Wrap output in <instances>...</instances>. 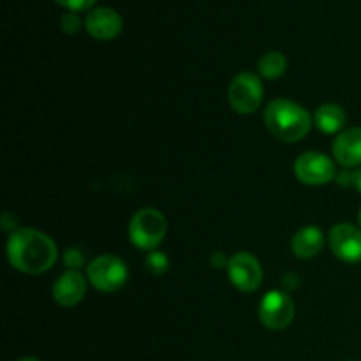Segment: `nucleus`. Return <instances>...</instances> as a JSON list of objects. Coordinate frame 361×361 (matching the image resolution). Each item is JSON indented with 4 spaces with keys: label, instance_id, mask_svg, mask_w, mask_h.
Listing matches in <instances>:
<instances>
[{
    "label": "nucleus",
    "instance_id": "23",
    "mask_svg": "<svg viewBox=\"0 0 361 361\" xmlns=\"http://www.w3.org/2000/svg\"><path fill=\"white\" fill-rule=\"evenodd\" d=\"M358 222H360V226H361V210H360V214H358Z\"/></svg>",
    "mask_w": 361,
    "mask_h": 361
},
{
    "label": "nucleus",
    "instance_id": "14",
    "mask_svg": "<svg viewBox=\"0 0 361 361\" xmlns=\"http://www.w3.org/2000/svg\"><path fill=\"white\" fill-rule=\"evenodd\" d=\"M345 111L338 104H323L314 111V123L324 134H337L345 126Z\"/></svg>",
    "mask_w": 361,
    "mask_h": 361
},
{
    "label": "nucleus",
    "instance_id": "22",
    "mask_svg": "<svg viewBox=\"0 0 361 361\" xmlns=\"http://www.w3.org/2000/svg\"><path fill=\"white\" fill-rule=\"evenodd\" d=\"M18 361H41V360H37V358H21V360H18Z\"/></svg>",
    "mask_w": 361,
    "mask_h": 361
},
{
    "label": "nucleus",
    "instance_id": "4",
    "mask_svg": "<svg viewBox=\"0 0 361 361\" xmlns=\"http://www.w3.org/2000/svg\"><path fill=\"white\" fill-rule=\"evenodd\" d=\"M87 277L97 291L115 293L126 286L129 270H127L126 263L120 257L104 254V256L95 257L88 264Z\"/></svg>",
    "mask_w": 361,
    "mask_h": 361
},
{
    "label": "nucleus",
    "instance_id": "1",
    "mask_svg": "<svg viewBox=\"0 0 361 361\" xmlns=\"http://www.w3.org/2000/svg\"><path fill=\"white\" fill-rule=\"evenodd\" d=\"M56 256L59 250L55 242L37 229H18L7 242V259L11 267L23 274H44L55 264Z\"/></svg>",
    "mask_w": 361,
    "mask_h": 361
},
{
    "label": "nucleus",
    "instance_id": "13",
    "mask_svg": "<svg viewBox=\"0 0 361 361\" xmlns=\"http://www.w3.org/2000/svg\"><path fill=\"white\" fill-rule=\"evenodd\" d=\"M324 235L317 226H305L291 240V250L300 259H312L323 250Z\"/></svg>",
    "mask_w": 361,
    "mask_h": 361
},
{
    "label": "nucleus",
    "instance_id": "8",
    "mask_svg": "<svg viewBox=\"0 0 361 361\" xmlns=\"http://www.w3.org/2000/svg\"><path fill=\"white\" fill-rule=\"evenodd\" d=\"M228 275L231 284L242 293H252L263 282V268L249 252H236L229 257Z\"/></svg>",
    "mask_w": 361,
    "mask_h": 361
},
{
    "label": "nucleus",
    "instance_id": "16",
    "mask_svg": "<svg viewBox=\"0 0 361 361\" xmlns=\"http://www.w3.org/2000/svg\"><path fill=\"white\" fill-rule=\"evenodd\" d=\"M145 264H147V270L150 271V274L161 275V274H164V271L169 268V259H168V256H166L164 252H159V250H152V252H148Z\"/></svg>",
    "mask_w": 361,
    "mask_h": 361
},
{
    "label": "nucleus",
    "instance_id": "18",
    "mask_svg": "<svg viewBox=\"0 0 361 361\" xmlns=\"http://www.w3.org/2000/svg\"><path fill=\"white\" fill-rule=\"evenodd\" d=\"M60 25H62V30L66 32V34H76L78 30H80L81 27V20L80 16H78L76 13H66L62 16V21H60Z\"/></svg>",
    "mask_w": 361,
    "mask_h": 361
},
{
    "label": "nucleus",
    "instance_id": "15",
    "mask_svg": "<svg viewBox=\"0 0 361 361\" xmlns=\"http://www.w3.org/2000/svg\"><path fill=\"white\" fill-rule=\"evenodd\" d=\"M259 73L267 80H277L288 69V59L281 51H268L259 59Z\"/></svg>",
    "mask_w": 361,
    "mask_h": 361
},
{
    "label": "nucleus",
    "instance_id": "9",
    "mask_svg": "<svg viewBox=\"0 0 361 361\" xmlns=\"http://www.w3.org/2000/svg\"><path fill=\"white\" fill-rule=\"evenodd\" d=\"M328 243L335 256L344 263H360L361 261V229L356 226L342 222L331 228Z\"/></svg>",
    "mask_w": 361,
    "mask_h": 361
},
{
    "label": "nucleus",
    "instance_id": "12",
    "mask_svg": "<svg viewBox=\"0 0 361 361\" xmlns=\"http://www.w3.org/2000/svg\"><path fill=\"white\" fill-rule=\"evenodd\" d=\"M334 155L344 168L361 166V127L345 129L335 137Z\"/></svg>",
    "mask_w": 361,
    "mask_h": 361
},
{
    "label": "nucleus",
    "instance_id": "3",
    "mask_svg": "<svg viewBox=\"0 0 361 361\" xmlns=\"http://www.w3.org/2000/svg\"><path fill=\"white\" fill-rule=\"evenodd\" d=\"M168 233L166 217L157 208H141L129 224V238L137 249L155 250Z\"/></svg>",
    "mask_w": 361,
    "mask_h": 361
},
{
    "label": "nucleus",
    "instance_id": "19",
    "mask_svg": "<svg viewBox=\"0 0 361 361\" xmlns=\"http://www.w3.org/2000/svg\"><path fill=\"white\" fill-rule=\"evenodd\" d=\"M59 2L60 6L67 7L71 13H76V11H85V9H90L97 0H55Z\"/></svg>",
    "mask_w": 361,
    "mask_h": 361
},
{
    "label": "nucleus",
    "instance_id": "17",
    "mask_svg": "<svg viewBox=\"0 0 361 361\" xmlns=\"http://www.w3.org/2000/svg\"><path fill=\"white\" fill-rule=\"evenodd\" d=\"M338 180H341L342 185H349L361 192V168L353 169V171H344L342 175H338Z\"/></svg>",
    "mask_w": 361,
    "mask_h": 361
},
{
    "label": "nucleus",
    "instance_id": "20",
    "mask_svg": "<svg viewBox=\"0 0 361 361\" xmlns=\"http://www.w3.org/2000/svg\"><path fill=\"white\" fill-rule=\"evenodd\" d=\"M63 259H66V264L71 268V270H76V268H80L81 264L85 263L83 254H81L80 250H76V249L67 250L66 257H63Z\"/></svg>",
    "mask_w": 361,
    "mask_h": 361
},
{
    "label": "nucleus",
    "instance_id": "5",
    "mask_svg": "<svg viewBox=\"0 0 361 361\" xmlns=\"http://www.w3.org/2000/svg\"><path fill=\"white\" fill-rule=\"evenodd\" d=\"M229 104L240 115L257 111L263 102V83L252 73H240L233 78L228 88Z\"/></svg>",
    "mask_w": 361,
    "mask_h": 361
},
{
    "label": "nucleus",
    "instance_id": "6",
    "mask_svg": "<svg viewBox=\"0 0 361 361\" xmlns=\"http://www.w3.org/2000/svg\"><path fill=\"white\" fill-rule=\"evenodd\" d=\"M295 302L282 291H270L259 303V319L268 330H284L295 319Z\"/></svg>",
    "mask_w": 361,
    "mask_h": 361
},
{
    "label": "nucleus",
    "instance_id": "21",
    "mask_svg": "<svg viewBox=\"0 0 361 361\" xmlns=\"http://www.w3.org/2000/svg\"><path fill=\"white\" fill-rule=\"evenodd\" d=\"M228 263H229V259H226L221 252H217L215 256H212V264H214L215 268H222V267L228 268Z\"/></svg>",
    "mask_w": 361,
    "mask_h": 361
},
{
    "label": "nucleus",
    "instance_id": "10",
    "mask_svg": "<svg viewBox=\"0 0 361 361\" xmlns=\"http://www.w3.org/2000/svg\"><path fill=\"white\" fill-rule=\"evenodd\" d=\"M85 27L92 37L99 41H109V39H115L122 30V18L111 7H97L87 14Z\"/></svg>",
    "mask_w": 361,
    "mask_h": 361
},
{
    "label": "nucleus",
    "instance_id": "2",
    "mask_svg": "<svg viewBox=\"0 0 361 361\" xmlns=\"http://www.w3.org/2000/svg\"><path fill=\"white\" fill-rule=\"evenodd\" d=\"M264 126L277 140L296 143L309 134L312 116L303 106L289 99H275L264 109Z\"/></svg>",
    "mask_w": 361,
    "mask_h": 361
},
{
    "label": "nucleus",
    "instance_id": "11",
    "mask_svg": "<svg viewBox=\"0 0 361 361\" xmlns=\"http://www.w3.org/2000/svg\"><path fill=\"white\" fill-rule=\"evenodd\" d=\"M87 295V281L78 270H69L60 275L53 284V298L62 307H74Z\"/></svg>",
    "mask_w": 361,
    "mask_h": 361
},
{
    "label": "nucleus",
    "instance_id": "7",
    "mask_svg": "<svg viewBox=\"0 0 361 361\" xmlns=\"http://www.w3.org/2000/svg\"><path fill=\"white\" fill-rule=\"evenodd\" d=\"M295 175L305 185H324L337 176V168L328 155L305 152L295 161Z\"/></svg>",
    "mask_w": 361,
    "mask_h": 361
}]
</instances>
